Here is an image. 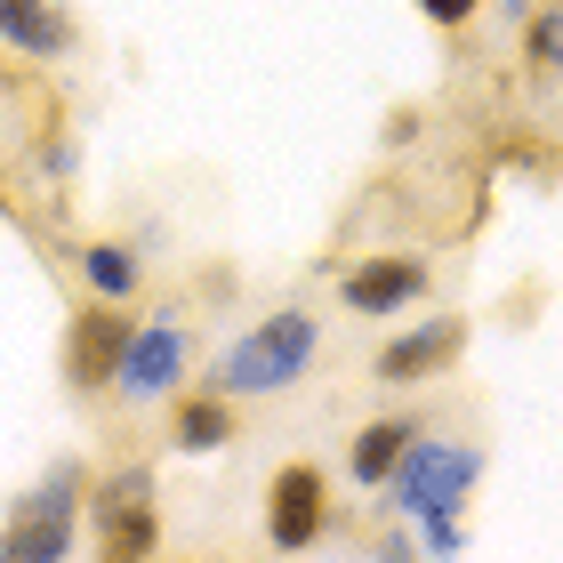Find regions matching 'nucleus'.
Returning <instances> with one entry per match:
<instances>
[{"instance_id": "nucleus-1", "label": "nucleus", "mask_w": 563, "mask_h": 563, "mask_svg": "<svg viewBox=\"0 0 563 563\" xmlns=\"http://www.w3.org/2000/svg\"><path fill=\"white\" fill-rule=\"evenodd\" d=\"M314 354H322V322L306 314V306H274L266 322H250L234 346L210 363V378L201 387H218L225 402H266V395H290L306 371H314Z\"/></svg>"}, {"instance_id": "nucleus-2", "label": "nucleus", "mask_w": 563, "mask_h": 563, "mask_svg": "<svg viewBox=\"0 0 563 563\" xmlns=\"http://www.w3.org/2000/svg\"><path fill=\"white\" fill-rule=\"evenodd\" d=\"M483 467H492V451L483 443H467V434H411L402 443V459H395V475L378 483V516H395V523H419V516H459V507L475 499V483H483Z\"/></svg>"}, {"instance_id": "nucleus-3", "label": "nucleus", "mask_w": 563, "mask_h": 563, "mask_svg": "<svg viewBox=\"0 0 563 563\" xmlns=\"http://www.w3.org/2000/svg\"><path fill=\"white\" fill-rule=\"evenodd\" d=\"M81 516H89L106 563H145L153 548H162V499H153L145 467H121V475L97 483V492H81Z\"/></svg>"}, {"instance_id": "nucleus-4", "label": "nucleus", "mask_w": 563, "mask_h": 563, "mask_svg": "<svg viewBox=\"0 0 563 563\" xmlns=\"http://www.w3.org/2000/svg\"><path fill=\"white\" fill-rule=\"evenodd\" d=\"M186 363H194V330H186V306H162L153 322L130 330V346H121V371L113 387L130 402H169L186 387Z\"/></svg>"}, {"instance_id": "nucleus-5", "label": "nucleus", "mask_w": 563, "mask_h": 563, "mask_svg": "<svg viewBox=\"0 0 563 563\" xmlns=\"http://www.w3.org/2000/svg\"><path fill=\"white\" fill-rule=\"evenodd\" d=\"M330 531V475L314 459H290V467L266 475V548L274 555H306Z\"/></svg>"}, {"instance_id": "nucleus-6", "label": "nucleus", "mask_w": 563, "mask_h": 563, "mask_svg": "<svg viewBox=\"0 0 563 563\" xmlns=\"http://www.w3.org/2000/svg\"><path fill=\"white\" fill-rule=\"evenodd\" d=\"M459 354H467V314H427L411 330H395V339H378L371 378L378 387H427V378H443Z\"/></svg>"}, {"instance_id": "nucleus-7", "label": "nucleus", "mask_w": 563, "mask_h": 563, "mask_svg": "<svg viewBox=\"0 0 563 563\" xmlns=\"http://www.w3.org/2000/svg\"><path fill=\"white\" fill-rule=\"evenodd\" d=\"M130 306H106V298H89L81 314L65 322V387L73 395H106L113 387V371H121V346H130Z\"/></svg>"}, {"instance_id": "nucleus-8", "label": "nucleus", "mask_w": 563, "mask_h": 563, "mask_svg": "<svg viewBox=\"0 0 563 563\" xmlns=\"http://www.w3.org/2000/svg\"><path fill=\"white\" fill-rule=\"evenodd\" d=\"M427 290H434L427 258H402V250H371L363 266H346V274H339V306H346V314H363V322L402 314V306H419Z\"/></svg>"}, {"instance_id": "nucleus-9", "label": "nucleus", "mask_w": 563, "mask_h": 563, "mask_svg": "<svg viewBox=\"0 0 563 563\" xmlns=\"http://www.w3.org/2000/svg\"><path fill=\"white\" fill-rule=\"evenodd\" d=\"M0 48H16L33 65H57L81 48V24H73L65 0H0Z\"/></svg>"}, {"instance_id": "nucleus-10", "label": "nucleus", "mask_w": 563, "mask_h": 563, "mask_svg": "<svg viewBox=\"0 0 563 563\" xmlns=\"http://www.w3.org/2000/svg\"><path fill=\"white\" fill-rule=\"evenodd\" d=\"M234 434H242V411H234L218 387H177V395H169V451L218 459Z\"/></svg>"}, {"instance_id": "nucleus-11", "label": "nucleus", "mask_w": 563, "mask_h": 563, "mask_svg": "<svg viewBox=\"0 0 563 563\" xmlns=\"http://www.w3.org/2000/svg\"><path fill=\"white\" fill-rule=\"evenodd\" d=\"M81 282H89V298H106V306H137L145 250L121 242V234H97V242H81Z\"/></svg>"}, {"instance_id": "nucleus-12", "label": "nucleus", "mask_w": 563, "mask_h": 563, "mask_svg": "<svg viewBox=\"0 0 563 563\" xmlns=\"http://www.w3.org/2000/svg\"><path fill=\"white\" fill-rule=\"evenodd\" d=\"M81 492H89L81 459H48L33 492L9 499V523H81Z\"/></svg>"}, {"instance_id": "nucleus-13", "label": "nucleus", "mask_w": 563, "mask_h": 563, "mask_svg": "<svg viewBox=\"0 0 563 563\" xmlns=\"http://www.w3.org/2000/svg\"><path fill=\"white\" fill-rule=\"evenodd\" d=\"M419 434V419H371V427H354V443H346V475L363 483V492H378V483L395 475V459L402 443Z\"/></svg>"}, {"instance_id": "nucleus-14", "label": "nucleus", "mask_w": 563, "mask_h": 563, "mask_svg": "<svg viewBox=\"0 0 563 563\" xmlns=\"http://www.w3.org/2000/svg\"><path fill=\"white\" fill-rule=\"evenodd\" d=\"M73 540V523H0V563H65Z\"/></svg>"}, {"instance_id": "nucleus-15", "label": "nucleus", "mask_w": 563, "mask_h": 563, "mask_svg": "<svg viewBox=\"0 0 563 563\" xmlns=\"http://www.w3.org/2000/svg\"><path fill=\"white\" fill-rule=\"evenodd\" d=\"M33 169L48 177V186H73V177H81V137H73V121H48V130L33 137Z\"/></svg>"}, {"instance_id": "nucleus-16", "label": "nucleus", "mask_w": 563, "mask_h": 563, "mask_svg": "<svg viewBox=\"0 0 563 563\" xmlns=\"http://www.w3.org/2000/svg\"><path fill=\"white\" fill-rule=\"evenodd\" d=\"M523 65L540 73V81L563 65V9H540V16H531V33H523Z\"/></svg>"}, {"instance_id": "nucleus-17", "label": "nucleus", "mask_w": 563, "mask_h": 563, "mask_svg": "<svg viewBox=\"0 0 563 563\" xmlns=\"http://www.w3.org/2000/svg\"><path fill=\"white\" fill-rule=\"evenodd\" d=\"M419 555H467V531H459V516H419Z\"/></svg>"}, {"instance_id": "nucleus-18", "label": "nucleus", "mask_w": 563, "mask_h": 563, "mask_svg": "<svg viewBox=\"0 0 563 563\" xmlns=\"http://www.w3.org/2000/svg\"><path fill=\"white\" fill-rule=\"evenodd\" d=\"M475 9H483V0H419V16H427V24H443V33H459V24H467Z\"/></svg>"}]
</instances>
